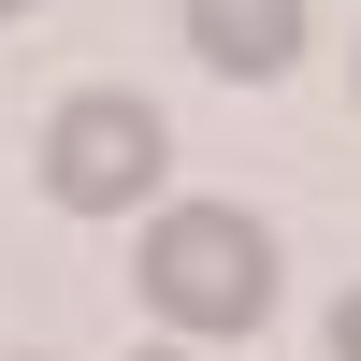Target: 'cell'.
Returning a JSON list of instances; mask_svg holds the SVG:
<instances>
[{"instance_id":"6da1fadb","label":"cell","mask_w":361,"mask_h":361,"mask_svg":"<svg viewBox=\"0 0 361 361\" xmlns=\"http://www.w3.org/2000/svg\"><path fill=\"white\" fill-rule=\"evenodd\" d=\"M145 304L173 333H246L275 318V246H260L246 202H159L145 217Z\"/></svg>"},{"instance_id":"7a4b0ae2","label":"cell","mask_w":361,"mask_h":361,"mask_svg":"<svg viewBox=\"0 0 361 361\" xmlns=\"http://www.w3.org/2000/svg\"><path fill=\"white\" fill-rule=\"evenodd\" d=\"M159 102H130V87H73V102L44 116V188L73 202V217H130L145 188H159Z\"/></svg>"},{"instance_id":"3957f363","label":"cell","mask_w":361,"mask_h":361,"mask_svg":"<svg viewBox=\"0 0 361 361\" xmlns=\"http://www.w3.org/2000/svg\"><path fill=\"white\" fill-rule=\"evenodd\" d=\"M188 58L231 87H275L304 58V0H188Z\"/></svg>"},{"instance_id":"277c9868","label":"cell","mask_w":361,"mask_h":361,"mask_svg":"<svg viewBox=\"0 0 361 361\" xmlns=\"http://www.w3.org/2000/svg\"><path fill=\"white\" fill-rule=\"evenodd\" d=\"M333 361H361V289H347V304H333Z\"/></svg>"},{"instance_id":"5b68a950","label":"cell","mask_w":361,"mask_h":361,"mask_svg":"<svg viewBox=\"0 0 361 361\" xmlns=\"http://www.w3.org/2000/svg\"><path fill=\"white\" fill-rule=\"evenodd\" d=\"M0 15H29V0H0Z\"/></svg>"},{"instance_id":"8992f818","label":"cell","mask_w":361,"mask_h":361,"mask_svg":"<svg viewBox=\"0 0 361 361\" xmlns=\"http://www.w3.org/2000/svg\"><path fill=\"white\" fill-rule=\"evenodd\" d=\"M145 361H173V347H145Z\"/></svg>"}]
</instances>
